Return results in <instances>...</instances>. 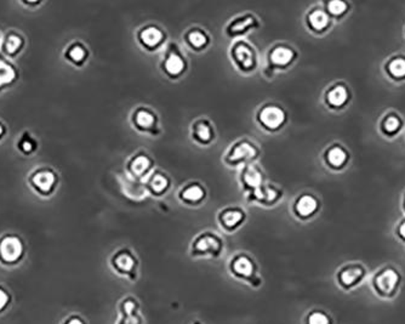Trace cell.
<instances>
[{
	"label": "cell",
	"instance_id": "1",
	"mask_svg": "<svg viewBox=\"0 0 405 324\" xmlns=\"http://www.w3.org/2000/svg\"><path fill=\"white\" fill-rule=\"evenodd\" d=\"M27 183L39 197L50 198L58 188L60 174L51 165L40 164L29 171Z\"/></svg>",
	"mask_w": 405,
	"mask_h": 324
},
{
	"label": "cell",
	"instance_id": "2",
	"mask_svg": "<svg viewBox=\"0 0 405 324\" xmlns=\"http://www.w3.org/2000/svg\"><path fill=\"white\" fill-rule=\"evenodd\" d=\"M228 271L236 279L246 283L250 287L257 289L262 286L259 266L249 254H235L228 263Z\"/></svg>",
	"mask_w": 405,
	"mask_h": 324
},
{
	"label": "cell",
	"instance_id": "3",
	"mask_svg": "<svg viewBox=\"0 0 405 324\" xmlns=\"http://www.w3.org/2000/svg\"><path fill=\"white\" fill-rule=\"evenodd\" d=\"M27 243L22 236L15 232H5L0 236V265L16 268L27 255Z\"/></svg>",
	"mask_w": 405,
	"mask_h": 324
},
{
	"label": "cell",
	"instance_id": "4",
	"mask_svg": "<svg viewBox=\"0 0 405 324\" xmlns=\"http://www.w3.org/2000/svg\"><path fill=\"white\" fill-rule=\"evenodd\" d=\"M225 250V242L216 232L204 231L194 237L191 243L192 258L217 259Z\"/></svg>",
	"mask_w": 405,
	"mask_h": 324
},
{
	"label": "cell",
	"instance_id": "5",
	"mask_svg": "<svg viewBox=\"0 0 405 324\" xmlns=\"http://www.w3.org/2000/svg\"><path fill=\"white\" fill-rule=\"evenodd\" d=\"M109 265L120 277L127 278L130 282H136L138 278V259L136 254L129 248L116 250L109 259Z\"/></svg>",
	"mask_w": 405,
	"mask_h": 324
},
{
	"label": "cell",
	"instance_id": "6",
	"mask_svg": "<svg viewBox=\"0 0 405 324\" xmlns=\"http://www.w3.org/2000/svg\"><path fill=\"white\" fill-rule=\"evenodd\" d=\"M401 286V275L395 268H387L376 273L372 279V291L383 300H392L398 295Z\"/></svg>",
	"mask_w": 405,
	"mask_h": 324
},
{
	"label": "cell",
	"instance_id": "7",
	"mask_svg": "<svg viewBox=\"0 0 405 324\" xmlns=\"http://www.w3.org/2000/svg\"><path fill=\"white\" fill-rule=\"evenodd\" d=\"M259 155V148L254 142L250 141L248 139H241L235 142L227 151L225 162L232 167L237 165L251 164L253 160H256Z\"/></svg>",
	"mask_w": 405,
	"mask_h": 324
},
{
	"label": "cell",
	"instance_id": "8",
	"mask_svg": "<svg viewBox=\"0 0 405 324\" xmlns=\"http://www.w3.org/2000/svg\"><path fill=\"white\" fill-rule=\"evenodd\" d=\"M231 56L241 71H254L257 63V56L254 47L243 39H237L236 42L233 43L231 47Z\"/></svg>",
	"mask_w": 405,
	"mask_h": 324
},
{
	"label": "cell",
	"instance_id": "9",
	"mask_svg": "<svg viewBox=\"0 0 405 324\" xmlns=\"http://www.w3.org/2000/svg\"><path fill=\"white\" fill-rule=\"evenodd\" d=\"M118 320L116 324H145L141 314V304L136 296L125 295L117 306Z\"/></svg>",
	"mask_w": 405,
	"mask_h": 324
},
{
	"label": "cell",
	"instance_id": "10",
	"mask_svg": "<svg viewBox=\"0 0 405 324\" xmlns=\"http://www.w3.org/2000/svg\"><path fill=\"white\" fill-rule=\"evenodd\" d=\"M26 45H27V40L24 34L17 29H10L3 34L0 54H3L10 60H14L24 52Z\"/></svg>",
	"mask_w": 405,
	"mask_h": 324
},
{
	"label": "cell",
	"instance_id": "11",
	"mask_svg": "<svg viewBox=\"0 0 405 324\" xmlns=\"http://www.w3.org/2000/svg\"><path fill=\"white\" fill-rule=\"evenodd\" d=\"M287 113L279 105H264L257 112V121L260 124L269 130H277L283 125Z\"/></svg>",
	"mask_w": 405,
	"mask_h": 324
},
{
	"label": "cell",
	"instance_id": "12",
	"mask_svg": "<svg viewBox=\"0 0 405 324\" xmlns=\"http://www.w3.org/2000/svg\"><path fill=\"white\" fill-rule=\"evenodd\" d=\"M364 276H365V271L362 266L349 265V266L338 271L336 281L344 291H354V288L358 287L359 284L362 283Z\"/></svg>",
	"mask_w": 405,
	"mask_h": 324
},
{
	"label": "cell",
	"instance_id": "13",
	"mask_svg": "<svg viewBox=\"0 0 405 324\" xmlns=\"http://www.w3.org/2000/svg\"><path fill=\"white\" fill-rule=\"evenodd\" d=\"M63 59L76 67H83L89 59V47L79 39H73L63 49Z\"/></svg>",
	"mask_w": 405,
	"mask_h": 324
},
{
	"label": "cell",
	"instance_id": "14",
	"mask_svg": "<svg viewBox=\"0 0 405 324\" xmlns=\"http://www.w3.org/2000/svg\"><path fill=\"white\" fill-rule=\"evenodd\" d=\"M19 80V67L13 60L0 54V93L13 88Z\"/></svg>",
	"mask_w": 405,
	"mask_h": 324
},
{
	"label": "cell",
	"instance_id": "15",
	"mask_svg": "<svg viewBox=\"0 0 405 324\" xmlns=\"http://www.w3.org/2000/svg\"><path fill=\"white\" fill-rule=\"evenodd\" d=\"M163 71L165 75H169L171 78H176L184 73L186 70V60L184 56L177 49H170L166 52L163 61Z\"/></svg>",
	"mask_w": 405,
	"mask_h": 324
},
{
	"label": "cell",
	"instance_id": "16",
	"mask_svg": "<svg viewBox=\"0 0 405 324\" xmlns=\"http://www.w3.org/2000/svg\"><path fill=\"white\" fill-rule=\"evenodd\" d=\"M164 32L154 24H148L142 27L137 34L138 42L141 43L142 47H147L148 50H153L159 47L164 40Z\"/></svg>",
	"mask_w": 405,
	"mask_h": 324
},
{
	"label": "cell",
	"instance_id": "17",
	"mask_svg": "<svg viewBox=\"0 0 405 324\" xmlns=\"http://www.w3.org/2000/svg\"><path fill=\"white\" fill-rule=\"evenodd\" d=\"M295 52L292 47L278 44L269 50V62L272 68H284L292 63Z\"/></svg>",
	"mask_w": 405,
	"mask_h": 324
},
{
	"label": "cell",
	"instance_id": "18",
	"mask_svg": "<svg viewBox=\"0 0 405 324\" xmlns=\"http://www.w3.org/2000/svg\"><path fill=\"white\" fill-rule=\"evenodd\" d=\"M241 183L248 193L253 192L256 188L264 185V174L256 165L248 164L243 167L241 173Z\"/></svg>",
	"mask_w": 405,
	"mask_h": 324
},
{
	"label": "cell",
	"instance_id": "19",
	"mask_svg": "<svg viewBox=\"0 0 405 324\" xmlns=\"http://www.w3.org/2000/svg\"><path fill=\"white\" fill-rule=\"evenodd\" d=\"M245 212L239 207H227L219 214V221L226 231L236 230L243 224Z\"/></svg>",
	"mask_w": 405,
	"mask_h": 324
},
{
	"label": "cell",
	"instance_id": "20",
	"mask_svg": "<svg viewBox=\"0 0 405 324\" xmlns=\"http://www.w3.org/2000/svg\"><path fill=\"white\" fill-rule=\"evenodd\" d=\"M134 125L142 132H153L157 127L156 113L148 107H137L132 113Z\"/></svg>",
	"mask_w": 405,
	"mask_h": 324
},
{
	"label": "cell",
	"instance_id": "21",
	"mask_svg": "<svg viewBox=\"0 0 405 324\" xmlns=\"http://www.w3.org/2000/svg\"><path fill=\"white\" fill-rule=\"evenodd\" d=\"M249 194L251 201L262 203L264 206H271L273 203L278 202L279 198L282 197V192L278 187H276L274 185H266V183L256 188Z\"/></svg>",
	"mask_w": 405,
	"mask_h": 324
},
{
	"label": "cell",
	"instance_id": "22",
	"mask_svg": "<svg viewBox=\"0 0 405 324\" xmlns=\"http://www.w3.org/2000/svg\"><path fill=\"white\" fill-rule=\"evenodd\" d=\"M257 26V20L255 19L254 15L245 14L241 16H237L236 19L232 20L231 22L227 26V34L231 37H237L244 34L250 29H254Z\"/></svg>",
	"mask_w": 405,
	"mask_h": 324
},
{
	"label": "cell",
	"instance_id": "23",
	"mask_svg": "<svg viewBox=\"0 0 405 324\" xmlns=\"http://www.w3.org/2000/svg\"><path fill=\"white\" fill-rule=\"evenodd\" d=\"M15 146H16V150L19 151V153L26 157H31L38 152L40 142L33 132L24 130L16 139Z\"/></svg>",
	"mask_w": 405,
	"mask_h": 324
},
{
	"label": "cell",
	"instance_id": "24",
	"mask_svg": "<svg viewBox=\"0 0 405 324\" xmlns=\"http://www.w3.org/2000/svg\"><path fill=\"white\" fill-rule=\"evenodd\" d=\"M152 168V160L146 153H138L134 155L127 164L130 174L135 178H143Z\"/></svg>",
	"mask_w": 405,
	"mask_h": 324
},
{
	"label": "cell",
	"instance_id": "25",
	"mask_svg": "<svg viewBox=\"0 0 405 324\" xmlns=\"http://www.w3.org/2000/svg\"><path fill=\"white\" fill-rule=\"evenodd\" d=\"M192 137L199 144H209L214 139V128L207 119L200 118L192 124Z\"/></svg>",
	"mask_w": 405,
	"mask_h": 324
},
{
	"label": "cell",
	"instance_id": "26",
	"mask_svg": "<svg viewBox=\"0 0 405 324\" xmlns=\"http://www.w3.org/2000/svg\"><path fill=\"white\" fill-rule=\"evenodd\" d=\"M179 194L181 201L189 204H198L205 198V190L200 183H192L182 187Z\"/></svg>",
	"mask_w": 405,
	"mask_h": 324
},
{
	"label": "cell",
	"instance_id": "27",
	"mask_svg": "<svg viewBox=\"0 0 405 324\" xmlns=\"http://www.w3.org/2000/svg\"><path fill=\"white\" fill-rule=\"evenodd\" d=\"M184 38H186V42L189 43V47H194L196 50L204 49L209 43V36L202 29H189Z\"/></svg>",
	"mask_w": 405,
	"mask_h": 324
},
{
	"label": "cell",
	"instance_id": "28",
	"mask_svg": "<svg viewBox=\"0 0 405 324\" xmlns=\"http://www.w3.org/2000/svg\"><path fill=\"white\" fill-rule=\"evenodd\" d=\"M170 180L168 175L161 173V171H156L150 176L148 179V187L152 192L156 194H161L165 192L168 187H169Z\"/></svg>",
	"mask_w": 405,
	"mask_h": 324
},
{
	"label": "cell",
	"instance_id": "29",
	"mask_svg": "<svg viewBox=\"0 0 405 324\" xmlns=\"http://www.w3.org/2000/svg\"><path fill=\"white\" fill-rule=\"evenodd\" d=\"M318 203L315 197H312L310 194H303L301 197L297 199L296 204H295V209L299 215L310 216L313 213L316 212Z\"/></svg>",
	"mask_w": 405,
	"mask_h": 324
},
{
	"label": "cell",
	"instance_id": "30",
	"mask_svg": "<svg viewBox=\"0 0 405 324\" xmlns=\"http://www.w3.org/2000/svg\"><path fill=\"white\" fill-rule=\"evenodd\" d=\"M333 317L324 310L315 309V310L308 311L306 317H305V324H333Z\"/></svg>",
	"mask_w": 405,
	"mask_h": 324
},
{
	"label": "cell",
	"instance_id": "31",
	"mask_svg": "<svg viewBox=\"0 0 405 324\" xmlns=\"http://www.w3.org/2000/svg\"><path fill=\"white\" fill-rule=\"evenodd\" d=\"M308 22L311 24L312 29L321 31L329 24V17L323 10H315L308 16Z\"/></svg>",
	"mask_w": 405,
	"mask_h": 324
},
{
	"label": "cell",
	"instance_id": "32",
	"mask_svg": "<svg viewBox=\"0 0 405 324\" xmlns=\"http://www.w3.org/2000/svg\"><path fill=\"white\" fill-rule=\"evenodd\" d=\"M13 300L14 298L9 288L0 283V316L4 315L10 310V307L13 305Z\"/></svg>",
	"mask_w": 405,
	"mask_h": 324
},
{
	"label": "cell",
	"instance_id": "33",
	"mask_svg": "<svg viewBox=\"0 0 405 324\" xmlns=\"http://www.w3.org/2000/svg\"><path fill=\"white\" fill-rule=\"evenodd\" d=\"M347 100V90L344 86H336L333 90H330L328 94V101L333 106H341Z\"/></svg>",
	"mask_w": 405,
	"mask_h": 324
},
{
	"label": "cell",
	"instance_id": "34",
	"mask_svg": "<svg viewBox=\"0 0 405 324\" xmlns=\"http://www.w3.org/2000/svg\"><path fill=\"white\" fill-rule=\"evenodd\" d=\"M346 152H344L342 148L340 147H334L329 151L328 153V160L330 162V164L334 165V167H340L344 163L346 160Z\"/></svg>",
	"mask_w": 405,
	"mask_h": 324
},
{
	"label": "cell",
	"instance_id": "35",
	"mask_svg": "<svg viewBox=\"0 0 405 324\" xmlns=\"http://www.w3.org/2000/svg\"><path fill=\"white\" fill-rule=\"evenodd\" d=\"M388 68H390V72L395 77H403V75H405V60H402V59L393 60L390 63Z\"/></svg>",
	"mask_w": 405,
	"mask_h": 324
},
{
	"label": "cell",
	"instance_id": "36",
	"mask_svg": "<svg viewBox=\"0 0 405 324\" xmlns=\"http://www.w3.org/2000/svg\"><path fill=\"white\" fill-rule=\"evenodd\" d=\"M328 8H329L330 13H333L334 15L342 14L346 10V3L341 1V0H333L328 4Z\"/></svg>",
	"mask_w": 405,
	"mask_h": 324
},
{
	"label": "cell",
	"instance_id": "37",
	"mask_svg": "<svg viewBox=\"0 0 405 324\" xmlns=\"http://www.w3.org/2000/svg\"><path fill=\"white\" fill-rule=\"evenodd\" d=\"M61 324H88V321L79 314H70Z\"/></svg>",
	"mask_w": 405,
	"mask_h": 324
},
{
	"label": "cell",
	"instance_id": "38",
	"mask_svg": "<svg viewBox=\"0 0 405 324\" xmlns=\"http://www.w3.org/2000/svg\"><path fill=\"white\" fill-rule=\"evenodd\" d=\"M385 128H386L387 132H396L397 129L399 128V121L396 117H390L385 123Z\"/></svg>",
	"mask_w": 405,
	"mask_h": 324
},
{
	"label": "cell",
	"instance_id": "39",
	"mask_svg": "<svg viewBox=\"0 0 405 324\" xmlns=\"http://www.w3.org/2000/svg\"><path fill=\"white\" fill-rule=\"evenodd\" d=\"M8 132H9V129H8V125L5 124L4 121L3 119H0V142L4 140L6 135H8Z\"/></svg>",
	"mask_w": 405,
	"mask_h": 324
},
{
	"label": "cell",
	"instance_id": "40",
	"mask_svg": "<svg viewBox=\"0 0 405 324\" xmlns=\"http://www.w3.org/2000/svg\"><path fill=\"white\" fill-rule=\"evenodd\" d=\"M21 4L26 5V6H31V8H32V6H39V5H42V1H22Z\"/></svg>",
	"mask_w": 405,
	"mask_h": 324
},
{
	"label": "cell",
	"instance_id": "41",
	"mask_svg": "<svg viewBox=\"0 0 405 324\" xmlns=\"http://www.w3.org/2000/svg\"><path fill=\"white\" fill-rule=\"evenodd\" d=\"M399 232H401L402 237L405 238V222L403 225L401 226V229H399Z\"/></svg>",
	"mask_w": 405,
	"mask_h": 324
},
{
	"label": "cell",
	"instance_id": "42",
	"mask_svg": "<svg viewBox=\"0 0 405 324\" xmlns=\"http://www.w3.org/2000/svg\"><path fill=\"white\" fill-rule=\"evenodd\" d=\"M191 324H204V323H202L200 321H194V322H192V323Z\"/></svg>",
	"mask_w": 405,
	"mask_h": 324
},
{
	"label": "cell",
	"instance_id": "43",
	"mask_svg": "<svg viewBox=\"0 0 405 324\" xmlns=\"http://www.w3.org/2000/svg\"><path fill=\"white\" fill-rule=\"evenodd\" d=\"M1 39H3V34L0 32V45H1Z\"/></svg>",
	"mask_w": 405,
	"mask_h": 324
}]
</instances>
